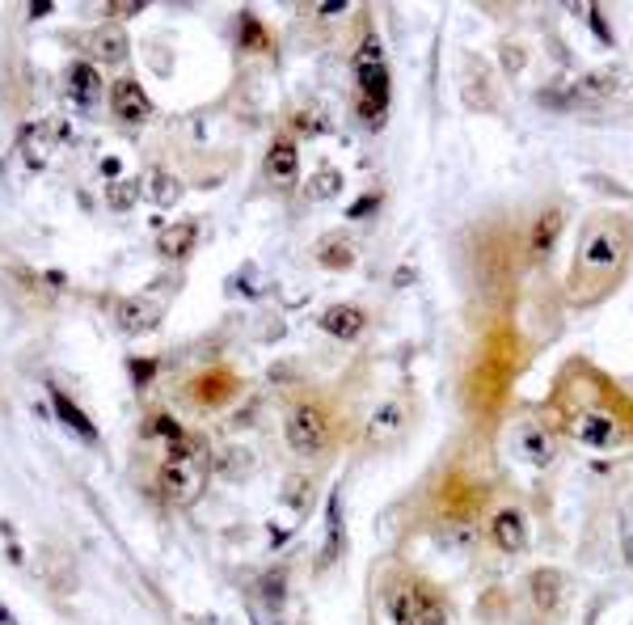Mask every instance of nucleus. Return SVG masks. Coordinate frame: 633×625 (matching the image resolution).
I'll return each instance as SVG.
<instances>
[{"instance_id": "nucleus-23", "label": "nucleus", "mask_w": 633, "mask_h": 625, "mask_svg": "<svg viewBox=\"0 0 633 625\" xmlns=\"http://www.w3.org/2000/svg\"><path fill=\"white\" fill-rule=\"evenodd\" d=\"M321 262H326V267H338V270H346L355 262V254L351 249H346V241H321Z\"/></svg>"}, {"instance_id": "nucleus-20", "label": "nucleus", "mask_w": 633, "mask_h": 625, "mask_svg": "<svg viewBox=\"0 0 633 625\" xmlns=\"http://www.w3.org/2000/svg\"><path fill=\"white\" fill-rule=\"evenodd\" d=\"M249 465H254V461H249V453H245V448H224V453H219V474H224V478L249 474Z\"/></svg>"}, {"instance_id": "nucleus-18", "label": "nucleus", "mask_w": 633, "mask_h": 625, "mask_svg": "<svg viewBox=\"0 0 633 625\" xmlns=\"http://www.w3.org/2000/svg\"><path fill=\"white\" fill-rule=\"evenodd\" d=\"M342 190V173L334 170V165H321V170L313 173V182H308V195L313 199H334Z\"/></svg>"}, {"instance_id": "nucleus-15", "label": "nucleus", "mask_w": 633, "mask_h": 625, "mask_svg": "<svg viewBox=\"0 0 633 625\" xmlns=\"http://www.w3.org/2000/svg\"><path fill=\"white\" fill-rule=\"evenodd\" d=\"M528 588H532V604H536V609L549 613V609L558 604V596H561V575H558V571H536V575L528 579Z\"/></svg>"}, {"instance_id": "nucleus-22", "label": "nucleus", "mask_w": 633, "mask_h": 625, "mask_svg": "<svg viewBox=\"0 0 633 625\" xmlns=\"http://www.w3.org/2000/svg\"><path fill=\"white\" fill-rule=\"evenodd\" d=\"M55 405H60V415H63V423H73V427L81 431V435H85V440H93V423H89V418L81 415V410H76V405L68 402V397H63L60 389H55Z\"/></svg>"}, {"instance_id": "nucleus-17", "label": "nucleus", "mask_w": 633, "mask_h": 625, "mask_svg": "<svg viewBox=\"0 0 633 625\" xmlns=\"http://www.w3.org/2000/svg\"><path fill=\"white\" fill-rule=\"evenodd\" d=\"M520 448H524V456H528V461H536V465H549V456H553V440H549L540 427H524Z\"/></svg>"}, {"instance_id": "nucleus-16", "label": "nucleus", "mask_w": 633, "mask_h": 625, "mask_svg": "<svg viewBox=\"0 0 633 625\" xmlns=\"http://www.w3.org/2000/svg\"><path fill=\"white\" fill-rule=\"evenodd\" d=\"M68 89H73L81 102H93L98 98V89H102V81L89 63H73V68H68Z\"/></svg>"}, {"instance_id": "nucleus-6", "label": "nucleus", "mask_w": 633, "mask_h": 625, "mask_svg": "<svg viewBox=\"0 0 633 625\" xmlns=\"http://www.w3.org/2000/svg\"><path fill=\"white\" fill-rule=\"evenodd\" d=\"M402 431H405V405L402 402H385L376 410V418L367 423V444H372V448H385V444H393Z\"/></svg>"}, {"instance_id": "nucleus-24", "label": "nucleus", "mask_w": 633, "mask_h": 625, "mask_svg": "<svg viewBox=\"0 0 633 625\" xmlns=\"http://www.w3.org/2000/svg\"><path fill=\"white\" fill-rule=\"evenodd\" d=\"M43 132H47V127H38V135H34V132H25V140H22L25 165H43V161H47V144H43Z\"/></svg>"}, {"instance_id": "nucleus-9", "label": "nucleus", "mask_w": 633, "mask_h": 625, "mask_svg": "<svg viewBox=\"0 0 633 625\" xmlns=\"http://www.w3.org/2000/svg\"><path fill=\"white\" fill-rule=\"evenodd\" d=\"M558 233H561V211H540L532 224V237H528V249L532 258H549L553 246H558Z\"/></svg>"}, {"instance_id": "nucleus-7", "label": "nucleus", "mask_w": 633, "mask_h": 625, "mask_svg": "<svg viewBox=\"0 0 633 625\" xmlns=\"http://www.w3.org/2000/svg\"><path fill=\"white\" fill-rule=\"evenodd\" d=\"M574 440L587 444V448H609V444L617 440V423H612L609 415L591 410V415H583L574 423Z\"/></svg>"}, {"instance_id": "nucleus-13", "label": "nucleus", "mask_w": 633, "mask_h": 625, "mask_svg": "<svg viewBox=\"0 0 633 625\" xmlns=\"http://www.w3.org/2000/svg\"><path fill=\"white\" fill-rule=\"evenodd\" d=\"M617 89H621V81H617V76L591 73V76H583V81H574L570 102H604V98H612Z\"/></svg>"}, {"instance_id": "nucleus-1", "label": "nucleus", "mask_w": 633, "mask_h": 625, "mask_svg": "<svg viewBox=\"0 0 633 625\" xmlns=\"http://www.w3.org/2000/svg\"><path fill=\"white\" fill-rule=\"evenodd\" d=\"M199 486H203V461H199L195 448L178 444L170 461L161 465V494L170 503H195Z\"/></svg>"}, {"instance_id": "nucleus-25", "label": "nucleus", "mask_w": 633, "mask_h": 625, "mask_svg": "<svg viewBox=\"0 0 633 625\" xmlns=\"http://www.w3.org/2000/svg\"><path fill=\"white\" fill-rule=\"evenodd\" d=\"M621 545H625V562L633 566V515H625L621 524Z\"/></svg>"}, {"instance_id": "nucleus-21", "label": "nucleus", "mask_w": 633, "mask_h": 625, "mask_svg": "<svg viewBox=\"0 0 633 625\" xmlns=\"http://www.w3.org/2000/svg\"><path fill=\"white\" fill-rule=\"evenodd\" d=\"M98 55L102 60H122V55H127V34H122V30H106V34H98Z\"/></svg>"}, {"instance_id": "nucleus-14", "label": "nucleus", "mask_w": 633, "mask_h": 625, "mask_svg": "<svg viewBox=\"0 0 633 625\" xmlns=\"http://www.w3.org/2000/svg\"><path fill=\"white\" fill-rule=\"evenodd\" d=\"M157 321H161V308L148 305V300H127V305H119V326L122 330L144 334V330H152Z\"/></svg>"}, {"instance_id": "nucleus-10", "label": "nucleus", "mask_w": 633, "mask_h": 625, "mask_svg": "<svg viewBox=\"0 0 633 625\" xmlns=\"http://www.w3.org/2000/svg\"><path fill=\"white\" fill-rule=\"evenodd\" d=\"M267 173L279 186H292L296 178H300V157H296V148L287 144V140H283V144H275L267 152Z\"/></svg>"}, {"instance_id": "nucleus-4", "label": "nucleus", "mask_w": 633, "mask_h": 625, "mask_svg": "<svg viewBox=\"0 0 633 625\" xmlns=\"http://www.w3.org/2000/svg\"><path fill=\"white\" fill-rule=\"evenodd\" d=\"M490 537L502 553H524L528 550V520L520 507H499L490 520Z\"/></svg>"}, {"instance_id": "nucleus-11", "label": "nucleus", "mask_w": 633, "mask_h": 625, "mask_svg": "<svg viewBox=\"0 0 633 625\" xmlns=\"http://www.w3.org/2000/svg\"><path fill=\"white\" fill-rule=\"evenodd\" d=\"M321 330H329L334 338H355V334L364 330V313H359L355 305H334V308H326Z\"/></svg>"}, {"instance_id": "nucleus-12", "label": "nucleus", "mask_w": 633, "mask_h": 625, "mask_svg": "<svg viewBox=\"0 0 633 625\" xmlns=\"http://www.w3.org/2000/svg\"><path fill=\"white\" fill-rule=\"evenodd\" d=\"M195 241H199V224L195 220H178V224H170V229L161 233V254L186 258L190 249H195Z\"/></svg>"}, {"instance_id": "nucleus-26", "label": "nucleus", "mask_w": 633, "mask_h": 625, "mask_svg": "<svg viewBox=\"0 0 633 625\" xmlns=\"http://www.w3.org/2000/svg\"><path fill=\"white\" fill-rule=\"evenodd\" d=\"M372 208H376V195H364V199H359V203L351 208V220H364V216H367Z\"/></svg>"}, {"instance_id": "nucleus-5", "label": "nucleus", "mask_w": 633, "mask_h": 625, "mask_svg": "<svg viewBox=\"0 0 633 625\" xmlns=\"http://www.w3.org/2000/svg\"><path fill=\"white\" fill-rule=\"evenodd\" d=\"M110 106H114V114H119L122 123H144V119H152V102H148V93L140 89V81H131V76L114 81Z\"/></svg>"}, {"instance_id": "nucleus-2", "label": "nucleus", "mask_w": 633, "mask_h": 625, "mask_svg": "<svg viewBox=\"0 0 633 625\" xmlns=\"http://www.w3.org/2000/svg\"><path fill=\"white\" fill-rule=\"evenodd\" d=\"M287 444H292L296 453H305V456H316L321 448L329 444V415L321 410V405L305 402V405H296L292 415H287Z\"/></svg>"}, {"instance_id": "nucleus-3", "label": "nucleus", "mask_w": 633, "mask_h": 625, "mask_svg": "<svg viewBox=\"0 0 633 625\" xmlns=\"http://www.w3.org/2000/svg\"><path fill=\"white\" fill-rule=\"evenodd\" d=\"M393 621L397 625H443L448 613H443V604H439V596L431 588L410 583V588H402L393 596Z\"/></svg>"}, {"instance_id": "nucleus-19", "label": "nucleus", "mask_w": 633, "mask_h": 625, "mask_svg": "<svg viewBox=\"0 0 633 625\" xmlns=\"http://www.w3.org/2000/svg\"><path fill=\"white\" fill-rule=\"evenodd\" d=\"M140 199V182L135 178H119V182H110V190H106V203L114 211H127Z\"/></svg>"}, {"instance_id": "nucleus-8", "label": "nucleus", "mask_w": 633, "mask_h": 625, "mask_svg": "<svg viewBox=\"0 0 633 625\" xmlns=\"http://www.w3.org/2000/svg\"><path fill=\"white\" fill-rule=\"evenodd\" d=\"M621 258V233H612V229H596V233L587 237L583 246V267H609Z\"/></svg>"}, {"instance_id": "nucleus-27", "label": "nucleus", "mask_w": 633, "mask_h": 625, "mask_svg": "<svg viewBox=\"0 0 633 625\" xmlns=\"http://www.w3.org/2000/svg\"><path fill=\"white\" fill-rule=\"evenodd\" d=\"M502 63H511V68H520V63H524V51H511V55H502Z\"/></svg>"}]
</instances>
